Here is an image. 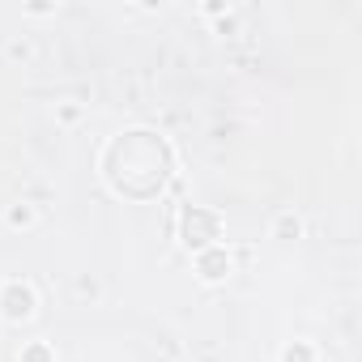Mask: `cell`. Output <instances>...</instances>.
Wrapping results in <instances>:
<instances>
[{"instance_id": "1", "label": "cell", "mask_w": 362, "mask_h": 362, "mask_svg": "<svg viewBox=\"0 0 362 362\" xmlns=\"http://www.w3.org/2000/svg\"><path fill=\"white\" fill-rule=\"evenodd\" d=\"M166 166H170V153L166 145L153 136V132H124L111 153H107V175L111 184L128 197H149L162 188L166 179Z\"/></svg>"}, {"instance_id": "2", "label": "cell", "mask_w": 362, "mask_h": 362, "mask_svg": "<svg viewBox=\"0 0 362 362\" xmlns=\"http://www.w3.org/2000/svg\"><path fill=\"white\" fill-rule=\"evenodd\" d=\"M214 226H218V222H214L209 214H201V209H192V214H184V239H188V243H192V235H201L197 243H205V239H214Z\"/></svg>"}, {"instance_id": "3", "label": "cell", "mask_w": 362, "mask_h": 362, "mask_svg": "<svg viewBox=\"0 0 362 362\" xmlns=\"http://www.w3.org/2000/svg\"><path fill=\"white\" fill-rule=\"evenodd\" d=\"M222 264H226L222 256H205V277H222V273H218Z\"/></svg>"}]
</instances>
